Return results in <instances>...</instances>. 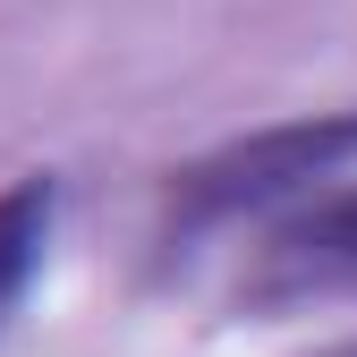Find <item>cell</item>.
<instances>
[{"label":"cell","mask_w":357,"mask_h":357,"mask_svg":"<svg viewBox=\"0 0 357 357\" xmlns=\"http://www.w3.org/2000/svg\"><path fill=\"white\" fill-rule=\"evenodd\" d=\"M315 357H357V340H332V349H315Z\"/></svg>","instance_id":"4"},{"label":"cell","mask_w":357,"mask_h":357,"mask_svg":"<svg viewBox=\"0 0 357 357\" xmlns=\"http://www.w3.org/2000/svg\"><path fill=\"white\" fill-rule=\"evenodd\" d=\"M43 238H52V178H9L0 188V315L17 306V289L34 281L43 264Z\"/></svg>","instance_id":"3"},{"label":"cell","mask_w":357,"mask_h":357,"mask_svg":"<svg viewBox=\"0 0 357 357\" xmlns=\"http://www.w3.org/2000/svg\"><path fill=\"white\" fill-rule=\"evenodd\" d=\"M357 289V188L298 204L247 264V306H306Z\"/></svg>","instance_id":"2"},{"label":"cell","mask_w":357,"mask_h":357,"mask_svg":"<svg viewBox=\"0 0 357 357\" xmlns=\"http://www.w3.org/2000/svg\"><path fill=\"white\" fill-rule=\"evenodd\" d=\"M357 162V111H315V119H281V128H255V137H230L196 153L188 170H170L162 188V238H204L221 221H247V213H273L289 196H306L315 178Z\"/></svg>","instance_id":"1"}]
</instances>
